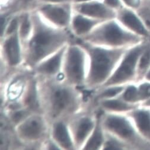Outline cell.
<instances>
[{
  "mask_svg": "<svg viewBox=\"0 0 150 150\" xmlns=\"http://www.w3.org/2000/svg\"><path fill=\"white\" fill-rule=\"evenodd\" d=\"M33 35L29 43V61L35 64L51 54L68 37L64 29L54 26L35 9L32 10Z\"/></svg>",
  "mask_w": 150,
  "mask_h": 150,
  "instance_id": "cell-1",
  "label": "cell"
},
{
  "mask_svg": "<svg viewBox=\"0 0 150 150\" xmlns=\"http://www.w3.org/2000/svg\"><path fill=\"white\" fill-rule=\"evenodd\" d=\"M142 38L123 26L116 18L102 22L86 36L91 42L112 46L138 42Z\"/></svg>",
  "mask_w": 150,
  "mask_h": 150,
  "instance_id": "cell-2",
  "label": "cell"
},
{
  "mask_svg": "<svg viewBox=\"0 0 150 150\" xmlns=\"http://www.w3.org/2000/svg\"><path fill=\"white\" fill-rule=\"evenodd\" d=\"M91 58L88 80L91 84H99L109 76L115 65L120 58L121 49L109 50L87 46Z\"/></svg>",
  "mask_w": 150,
  "mask_h": 150,
  "instance_id": "cell-3",
  "label": "cell"
},
{
  "mask_svg": "<svg viewBox=\"0 0 150 150\" xmlns=\"http://www.w3.org/2000/svg\"><path fill=\"white\" fill-rule=\"evenodd\" d=\"M35 10L47 21L62 29L70 26L74 13L72 2L38 4Z\"/></svg>",
  "mask_w": 150,
  "mask_h": 150,
  "instance_id": "cell-4",
  "label": "cell"
},
{
  "mask_svg": "<svg viewBox=\"0 0 150 150\" xmlns=\"http://www.w3.org/2000/svg\"><path fill=\"white\" fill-rule=\"evenodd\" d=\"M146 48L147 46L145 44H142L131 49L125 57L119 68L108 80L106 85L122 83L132 78L137 62Z\"/></svg>",
  "mask_w": 150,
  "mask_h": 150,
  "instance_id": "cell-5",
  "label": "cell"
},
{
  "mask_svg": "<svg viewBox=\"0 0 150 150\" xmlns=\"http://www.w3.org/2000/svg\"><path fill=\"white\" fill-rule=\"evenodd\" d=\"M74 11L91 18L106 21L115 18L116 11L107 6L103 0L73 3Z\"/></svg>",
  "mask_w": 150,
  "mask_h": 150,
  "instance_id": "cell-6",
  "label": "cell"
},
{
  "mask_svg": "<svg viewBox=\"0 0 150 150\" xmlns=\"http://www.w3.org/2000/svg\"><path fill=\"white\" fill-rule=\"evenodd\" d=\"M116 18L127 29L141 37L150 35L135 10L123 6L116 11Z\"/></svg>",
  "mask_w": 150,
  "mask_h": 150,
  "instance_id": "cell-7",
  "label": "cell"
},
{
  "mask_svg": "<svg viewBox=\"0 0 150 150\" xmlns=\"http://www.w3.org/2000/svg\"><path fill=\"white\" fill-rule=\"evenodd\" d=\"M68 77L73 83H80L84 75V57L81 50L77 47L69 49L65 66Z\"/></svg>",
  "mask_w": 150,
  "mask_h": 150,
  "instance_id": "cell-8",
  "label": "cell"
},
{
  "mask_svg": "<svg viewBox=\"0 0 150 150\" xmlns=\"http://www.w3.org/2000/svg\"><path fill=\"white\" fill-rule=\"evenodd\" d=\"M105 123L109 130L122 138L131 141H134L137 138L135 131L131 123L123 117L110 116L107 118Z\"/></svg>",
  "mask_w": 150,
  "mask_h": 150,
  "instance_id": "cell-9",
  "label": "cell"
},
{
  "mask_svg": "<svg viewBox=\"0 0 150 150\" xmlns=\"http://www.w3.org/2000/svg\"><path fill=\"white\" fill-rule=\"evenodd\" d=\"M103 21L74 11L70 26L77 35H86Z\"/></svg>",
  "mask_w": 150,
  "mask_h": 150,
  "instance_id": "cell-10",
  "label": "cell"
},
{
  "mask_svg": "<svg viewBox=\"0 0 150 150\" xmlns=\"http://www.w3.org/2000/svg\"><path fill=\"white\" fill-rule=\"evenodd\" d=\"M72 102V94L66 88H57L51 95L52 109L55 114H59L67 109L71 106Z\"/></svg>",
  "mask_w": 150,
  "mask_h": 150,
  "instance_id": "cell-11",
  "label": "cell"
},
{
  "mask_svg": "<svg viewBox=\"0 0 150 150\" xmlns=\"http://www.w3.org/2000/svg\"><path fill=\"white\" fill-rule=\"evenodd\" d=\"M43 129L42 123L38 118H31L23 123L20 127V134L24 138L30 139L39 137Z\"/></svg>",
  "mask_w": 150,
  "mask_h": 150,
  "instance_id": "cell-12",
  "label": "cell"
},
{
  "mask_svg": "<svg viewBox=\"0 0 150 150\" xmlns=\"http://www.w3.org/2000/svg\"><path fill=\"white\" fill-rule=\"evenodd\" d=\"M132 117L140 133L150 140V111L146 109L137 110L132 112Z\"/></svg>",
  "mask_w": 150,
  "mask_h": 150,
  "instance_id": "cell-13",
  "label": "cell"
},
{
  "mask_svg": "<svg viewBox=\"0 0 150 150\" xmlns=\"http://www.w3.org/2000/svg\"><path fill=\"white\" fill-rule=\"evenodd\" d=\"M18 30L11 35V36L6 40L5 49L9 63L16 65L20 61V47L18 42Z\"/></svg>",
  "mask_w": 150,
  "mask_h": 150,
  "instance_id": "cell-14",
  "label": "cell"
},
{
  "mask_svg": "<svg viewBox=\"0 0 150 150\" xmlns=\"http://www.w3.org/2000/svg\"><path fill=\"white\" fill-rule=\"evenodd\" d=\"M63 52L64 50H61L52 58L41 64L38 68V71L42 73L47 74L55 73L58 70L61 65Z\"/></svg>",
  "mask_w": 150,
  "mask_h": 150,
  "instance_id": "cell-15",
  "label": "cell"
},
{
  "mask_svg": "<svg viewBox=\"0 0 150 150\" xmlns=\"http://www.w3.org/2000/svg\"><path fill=\"white\" fill-rule=\"evenodd\" d=\"M54 137L58 143L63 147L69 149L72 146V142L67 129L62 123H58L54 129Z\"/></svg>",
  "mask_w": 150,
  "mask_h": 150,
  "instance_id": "cell-16",
  "label": "cell"
},
{
  "mask_svg": "<svg viewBox=\"0 0 150 150\" xmlns=\"http://www.w3.org/2000/svg\"><path fill=\"white\" fill-rule=\"evenodd\" d=\"M93 127V123L88 118L83 119L79 123L76 132V140L79 143L82 142L90 133Z\"/></svg>",
  "mask_w": 150,
  "mask_h": 150,
  "instance_id": "cell-17",
  "label": "cell"
},
{
  "mask_svg": "<svg viewBox=\"0 0 150 150\" xmlns=\"http://www.w3.org/2000/svg\"><path fill=\"white\" fill-rule=\"evenodd\" d=\"M136 11L150 33V0H143Z\"/></svg>",
  "mask_w": 150,
  "mask_h": 150,
  "instance_id": "cell-18",
  "label": "cell"
},
{
  "mask_svg": "<svg viewBox=\"0 0 150 150\" xmlns=\"http://www.w3.org/2000/svg\"><path fill=\"white\" fill-rule=\"evenodd\" d=\"M103 142V135L99 125L97 126L93 134L84 147L85 149H97Z\"/></svg>",
  "mask_w": 150,
  "mask_h": 150,
  "instance_id": "cell-19",
  "label": "cell"
},
{
  "mask_svg": "<svg viewBox=\"0 0 150 150\" xmlns=\"http://www.w3.org/2000/svg\"><path fill=\"white\" fill-rule=\"evenodd\" d=\"M103 105L105 108L108 109L117 111L128 110L131 109V106L120 100H106L103 103Z\"/></svg>",
  "mask_w": 150,
  "mask_h": 150,
  "instance_id": "cell-20",
  "label": "cell"
},
{
  "mask_svg": "<svg viewBox=\"0 0 150 150\" xmlns=\"http://www.w3.org/2000/svg\"><path fill=\"white\" fill-rule=\"evenodd\" d=\"M150 66V47L145 50L139 59V70L141 72H144Z\"/></svg>",
  "mask_w": 150,
  "mask_h": 150,
  "instance_id": "cell-21",
  "label": "cell"
},
{
  "mask_svg": "<svg viewBox=\"0 0 150 150\" xmlns=\"http://www.w3.org/2000/svg\"><path fill=\"white\" fill-rule=\"evenodd\" d=\"M123 98L127 102H135L139 98L138 90L133 86L127 88L123 94Z\"/></svg>",
  "mask_w": 150,
  "mask_h": 150,
  "instance_id": "cell-22",
  "label": "cell"
},
{
  "mask_svg": "<svg viewBox=\"0 0 150 150\" xmlns=\"http://www.w3.org/2000/svg\"><path fill=\"white\" fill-rule=\"evenodd\" d=\"M139 98L145 99L150 97V83H145L141 84L138 88Z\"/></svg>",
  "mask_w": 150,
  "mask_h": 150,
  "instance_id": "cell-23",
  "label": "cell"
},
{
  "mask_svg": "<svg viewBox=\"0 0 150 150\" xmlns=\"http://www.w3.org/2000/svg\"><path fill=\"white\" fill-rule=\"evenodd\" d=\"M26 103L32 108H35L36 107V93L34 90V87H32L28 93V96L26 98Z\"/></svg>",
  "mask_w": 150,
  "mask_h": 150,
  "instance_id": "cell-24",
  "label": "cell"
},
{
  "mask_svg": "<svg viewBox=\"0 0 150 150\" xmlns=\"http://www.w3.org/2000/svg\"><path fill=\"white\" fill-rule=\"evenodd\" d=\"M103 1L107 6L116 11L124 6L122 0H103Z\"/></svg>",
  "mask_w": 150,
  "mask_h": 150,
  "instance_id": "cell-25",
  "label": "cell"
},
{
  "mask_svg": "<svg viewBox=\"0 0 150 150\" xmlns=\"http://www.w3.org/2000/svg\"><path fill=\"white\" fill-rule=\"evenodd\" d=\"M122 1L124 6L137 10L141 4L143 0H122Z\"/></svg>",
  "mask_w": 150,
  "mask_h": 150,
  "instance_id": "cell-26",
  "label": "cell"
},
{
  "mask_svg": "<svg viewBox=\"0 0 150 150\" xmlns=\"http://www.w3.org/2000/svg\"><path fill=\"white\" fill-rule=\"evenodd\" d=\"M123 90V88L121 87H113L109 89H108L105 91H104L102 94V96L103 97H113L115 96H116L117 94L120 93Z\"/></svg>",
  "mask_w": 150,
  "mask_h": 150,
  "instance_id": "cell-27",
  "label": "cell"
},
{
  "mask_svg": "<svg viewBox=\"0 0 150 150\" xmlns=\"http://www.w3.org/2000/svg\"><path fill=\"white\" fill-rule=\"evenodd\" d=\"M121 145L116 141L110 140L108 141L105 146V149L108 150V149H121Z\"/></svg>",
  "mask_w": 150,
  "mask_h": 150,
  "instance_id": "cell-28",
  "label": "cell"
},
{
  "mask_svg": "<svg viewBox=\"0 0 150 150\" xmlns=\"http://www.w3.org/2000/svg\"><path fill=\"white\" fill-rule=\"evenodd\" d=\"M72 2V0H36V3L38 4L41 3H64Z\"/></svg>",
  "mask_w": 150,
  "mask_h": 150,
  "instance_id": "cell-29",
  "label": "cell"
},
{
  "mask_svg": "<svg viewBox=\"0 0 150 150\" xmlns=\"http://www.w3.org/2000/svg\"><path fill=\"white\" fill-rule=\"evenodd\" d=\"M25 115V113H24L22 111H20V112H17L15 115L14 116V120L16 122L20 121V120H21L23 119V117H24Z\"/></svg>",
  "mask_w": 150,
  "mask_h": 150,
  "instance_id": "cell-30",
  "label": "cell"
},
{
  "mask_svg": "<svg viewBox=\"0 0 150 150\" xmlns=\"http://www.w3.org/2000/svg\"><path fill=\"white\" fill-rule=\"evenodd\" d=\"M91 1V0H72V2L73 3H82V2H86Z\"/></svg>",
  "mask_w": 150,
  "mask_h": 150,
  "instance_id": "cell-31",
  "label": "cell"
},
{
  "mask_svg": "<svg viewBox=\"0 0 150 150\" xmlns=\"http://www.w3.org/2000/svg\"><path fill=\"white\" fill-rule=\"evenodd\" d=\"M146 79L147 80L150 81V69L149 70V71L148 72V73L146 75Z\"/></svg>",
  "mask_w": 150,
  "mask_h": 150,
  "instance_id": "cell-32",
  "label": "cell"
},
{
  "mask_svg": "<svg viewBox=\"0 0 150 150\" xmlns=\"http://www.w3.org/2000/svg\"><path fill=\"white\" fill-rule=\"evenodd\" d=\"M145 105L146 106H150V98H149L148 100L145 103Z\"/></svg>",
  "mask_w": 150,
  "mask_h": 150,
  "instance_id": "cell-33",
  "label": "cell"
}]
</instances>
